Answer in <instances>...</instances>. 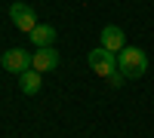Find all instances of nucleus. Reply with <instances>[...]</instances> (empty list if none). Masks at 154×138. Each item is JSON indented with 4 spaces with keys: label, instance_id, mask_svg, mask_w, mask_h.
I'll return each mask as SVG.
<instances>
[{
    "label": "nucleus",
    "instance_id": "nucleus-1",
    "mask_svg": "<svg viewBox=\"0 0 154 138\" xmlns=\"http://www.w3.org/2000/svg\"><path fill=\"white\" fill-rule=\"evenodd\" d=\"M117 71L123 74L126 80H136L148 71V55L142 52L139 46H123L117 52Z\"/></svg>",
    "mask_w": 154,
    "mask_h": 138
},
{
    "label": "nucleus",
    "instance_id": "nucleus-2",
    "mask_svg": "<svg viewBox=\"0 0 154 138\" xmlns=\"http://www.w3.org/2000/svg\"><path fill=\"white\" fill-rule=\"evenodd\" d=\"M86 61H89V68H93L99 77H111L114 71H117V55L114 52H108L105 46H96V49H89V55H86Z\"/></svg>",
    "mask_w": 154,
    "mask_h": 138
},
{
    "label": "nucleus",
    "instance_id": "nucleus-3",
    "mask_svg": "<svg viewBox=\"0 0 154 138\" xmlns=\"http://www.w3.org/2000/svg\"><path fill=\"white\" fill-rule=\"evenodd\" d=\"M0 65H3L6 71H12V74H25V71H31V65H34V55L28 52V49H6L3 55H0Z\"/></svg>",
    "mask_w": 154,
    "mask_h": 138
},
{
    "label": "nucleus",
    "instance_id": "nucleus-4",
    "mask_svg": "<svg viewBox=\"0 0 154 138\" xmlns=\"http://www.w3.org/2000/svg\"><path fill=\"white\" fill-rule=\"evenodd\" d=\"M9 19H12V25H16L19 31H25V34H31V31L37 28V12H34L28 3H12V6H9Z\"/></svg>",
    "mask_w": 154,
    "mask_h": 138
},
{
    "label": "nucleus",
    "instance_id": "nucleus-5",
    "mask_svg": "<svg viewBox=\"0 0 154 138\" xmlns=\"http://www.w3.org/2000/svg\"><path fill=\"white\" fill-rule=\"evenodd\" d=\"M99 43L105 46L108 52L117 55L120 49L126 46V34H123V28H117V25H105V28H102V34H99Z\"/></svg>",
    "mask_w": 154,
    "mask_h": 138
},
{
    "label": "nucleus",
    "instance_id": "nucleus-6",
    "mask_svg": "<svg viewBox=\"0 0 154 138\" xmlns=\"http://www.w3.org/2000/svg\"><path fill=\"white\" fill-rule=\"evenodd\" d=\"M59 52H56V46H40V49H37V52H34V71H40V74H46V71H56L59 68Z\"/></svg>",
    "mask_w": 154,
    "mask_h": 138
},
{
    "label": "nucleus",
    "instance_id": "nucleus-7",
    "mask_svg": "<svg viewBox=\"0 0 154 138\" xmlns=\"http://www.w3.org/2000/svg\"><path fill=\"white\" fill-rule=\"evenodd\" d=\"M40 86H43V74L40 71H25V74H19V89L25 92V95H37L40 92Z\"/></svg>",
    "mask_w": 154,
    "mask_h": 138
},
{
    "label": "nucleus",
    "instance_id": "nucleus-8",
    "mask_svg": "<svg viewBox=\"0 0 154 138\" xmlns=\"http://www.w3.org/2000/svg\"><path fill=\"white\" fill-rule=\"evenodd\" d=\"M28 37H31V43L37 49H40V46H53L56 43V28H53V25H37Z\"/></svg>",
    "mask_w": 154,
    "mask_h": 138
},
{
    "label": "nucleus",
    "instance_id": "nucleus-9",
    "mask_svg": "<svg viewBox=\"0 0 154 138\" xmlns=\"http://www.w3.org/2000/svg\"><path fill=\"white\" fill-rule=\"evenodd\" d=\"M108 80H111V86H120V83H123L126 77H123V74H120V71H114V74H111V77H108Z\"/></svg>",
    "mask_w": 154,
    "mask_h": 138
}]
</instances>
